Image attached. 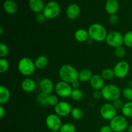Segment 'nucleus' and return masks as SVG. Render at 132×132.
<instances>
[{
  "mask_svg": "<svg viewBox=\"0 0 132 132\" xmlns=\"http://www.w3.org/2000/svg\"><path fill=\"white\" fill-rule=\"evenodd\" d=\"M76 126L70 122L63 124L59 130V132H76Z\"/></svg>",
  "mask_w": 132,
  "mask_h": 132,
  "instance_id": "obj_25",
  "label": "nucleus"
},
{
  "mask_svg": "<svg viewBox=\"0 0 132 132\" xmlns=\"http://www.w3.org/2000/svg\"><path fill=\"white\" fill-rule=\"evenodd\" d=\"M127 130L128 132H132V125H130L128 126Z\"/></svg>",
  "mask_w": 132,
  "mask_h": 132,
  "instance_id": "obj_43",
  "label": "nucleus"
},
{
  "mask_svg": "<svg viewBox=\"0 0 132 132\" xmlns=\"http://www.w3.org/2000/svg\"><path fill=\"white\" fill-rule=\"evenodd\" d=\"M79 86H80V83L79 82L78 80L75 81V82H73V83H72V86L73 89H78L79 87Z\"/></svg>",
  "mask_w": 132,
  "mask_h": 132,
  "instance_id": "obj_42",
  "label": "nucleus"
},
{
  "mask_svg": "<svg viewBox=\"0 0 132 132\" xmlns=\"http://www.w3.org/2000/svg\"><path fill=\"white\" fill-rule=\"evenodd\" d=\"M110 126L114 132H122L128 126V121L124 116H116L110 122Z\"/></svg>",
  "mask_w": 132,
  "mask_h": 132,
  "instance_id": "obj_5",
  "label": "nucleus"
},
{
  "mask_svg": "<svg viewBox=\"0 0 132 132\" xmlns=\"http://www.w3.org/2000/svg\"><path fill=\"white\" fill-rule=\"evenodd\" d=\"M72 110V106L66 101H61L54 106L55 114L61 117H65L71 113Z\"/></svg>",
  "mask_w": 132,
  "mask_h": 132,
  "instance_id": "obj_12",
  "label": "nucleus"
},
{
  "mask_svg": "<svg viewBox=\"0 0 132 132\" xmlns=\"http://www.w3.org/2000/svg\"><path fill=\"white\" fill-rule=\"evenodd\" d=\"M60 12V6L55 1H50L45 6L43 14L47 19L55 18Z\"/></svg>",
  "mask_w": 132,
  "mask_h": 132,
  "instance_id": "obj_7",
  "label": "nucleus"
},
{
  "mask_svg": "<svg viewBox=\"0 0 132 132\" xmlns=\"http://www.w3.org/2000/svg\"><path fill=\"white\" fill-rule=\"evenodd\" d=\"M39 87L41 92L46 95L52 94L54 88V84L51 79L48 78H43L41 80Z\"/></svg>",
  "mask_w": 132,
  "mask_h": 132,
  "instance_id": "obj_13",
  "label": "nucleus"
},
{
  "mask_svg": "<svg viewBox=\"0 0 132 132\" xmlns=\"http://www.w3.org/2000/svg\"><path fill=\"white\" fill-rule=\"evenodd\" d=\"M101 76L104 79L110 80L112 79L115 76L113 70L110 69V68H106L104 70H103L101 73Z\"/></svg>",
  "mask_w": 132,
  "mask_h": 132,
  "instance_id": "obj_28",
  "label": "nucleus"
},
{
  "mask_svg": "<svg viewBox=\"0 0 132 132\" xmlns=\"http://www.w3.org/2000/svg\"><path fill=\"white\" fill-rule=\"evenodd\" d=\"M48 63V59L45 55H39L36 59L34 61L36 68L37 69H43L47 67Z\"/></svg>",
  "mask_w": 132,
  "mask_h": 132,
  "instance_id": "obj_23",
  "label": "nucleus"
},
{
  "mask_svg": "<svg viewBox=\"0 0 132 132\" xmlns=\"http://www.w3.org/2000/svg\"><path fill=\"white\" fill-rule=\"evenodd\" d=\"M122 94L125 99L128 100L129 101H132V88L126 87L122 90Z\"/></svg>",
  "mask_w": 132,
  "mask_h": 132,
  "instance_id": "obj_34",
  "label": "nucleus"
},
{
  "mask_svg": "<svg viewBox=\"0 0 132 132\" xmlns=\"http://www.w3.org/2000/svg\"><path fill=\"white\" fill-rule=\"evenodd\" d=\"M72 116L73 118L76 120H80L83 117L84 113L82 109L80 108H72V112H71Z\"/></svg>",
  "mask_w": 132,
  "mask_h": 132,
  "instance_id": "obj_26",
  "label": "nucleus"
},
{
  "mask_svg": "<svg viewBox=\"0 0 132 132\" xmlns=\"http://www.w3.org/2000/svg\"><path fill=\"white\" fill-rule=\"evenodd\" d=\"M74 36L77 41L81 43L88 41V38L90 37L88 32L85 29H82V28L77 30L75 32Z\"/></svg>",
  "mask_w": 132,
  "mask_h": 132,
  "instance_id": "obj_20",
  "label": "nucleus"
},
{
  "mask_svg": "<svg viewBox=\"0 0 132 132\" xmlns=\"http://www.w3.org/2000/svg\"><path fill=\"white\" fill-rule=\"evenodd\" d=\"M28 4L31 10L37 14L43 11L45 8V5L42 0H30Z\"/></svg>",
  "mask_w": 132,
  "mask_h": 132,
  "instance_id": "obj_18",
  "label": "nucleus"
},
{
  "mask_svg": "<svg viewBox=\"0 0 132 132\" xmlns=\"http://www.w3.org/2000/svg\"><path fill=\"white\" fill-rule=\"evenodd\" d=\"M46 125L51 131H58L62 126V121L57 114H50L46 119Z\"/></svg>",
  "mask_w": 132,
  "mask_h": 132,
  "instance_id": "obj_10",
  "label": "nucleus"
},
{
  "mask_svg": "<svg viewBox=\"0 0 132 132\" xmlns=\"http://www.w3.org/2000/svg\"><path fill=\"white\" fill-rule=\"evenodd\" d=\"M121 111L125 117H132V101H129L125 103Z\"/></svg>",
  "mask_w": 132,
  "mask_h": 132,
  "instance_id": "obj_24",
  "label": "nucleus"
},
{
  "mask_svg": "<svg viewBox=\"0 0 132 132\" xmlns=\"http://www.w3.org/2000/svg\"><path fill=\"white\" fill-rule=\"evenodd\" d=\"M59 75L61 79L68 83H73L78 80L79 72L75 67L70 64H64L60 68Z\"/></svg>",
  "mask_w": 132,
  "mask_h": 132,
  "instance_id": "obj_1",
  "label": "nucleus"
},
{
  "mask_svg": "<svg viewBox=\"0 0 132 132\" xmlns=\"http://www.w3.org/2000/svg\"><path fill=\"white\" fill-rule=\"evenodd\" d=\"M84 96L83 92L80 89H73L72 94H71V97L74 101H81L82 99Z\"/></svg>",
  "mask_w": 132,
  "mask_h": 132,
  "instance_id": "obj_27",
  "label": "nucleus"
},
{
  "mask_svg": "<svg viewBox=\"0 0 132 132\" xmlns=\"http://www.w3.org/2000/svg\"><path fill=\"white\" fill-rule=\"evenodd\" d=\"M3 31H4L3 27L2 25H1L0 26V34L2 35L3 33Z\"/></svg>",
  "mask_w": 132,
  "mask_h": 132,
  "instance_id": "obj_44",
  "label": "nucleus"
},
{
  "mask_svg": "<svg viewBox=\"0 0 132 132\" xmlns=\"http://www.w3.org/2000/svg\"><path fill=\"white\" fill-rule=\"evenodd\" d=\"M92 72L89 69H83L81 70L79 72L78 75V81L81 82H86L87 81H90L91 78L92 77Z\"/></svg>",
  "mask_w": 132,
  "mask_h": 132,
  "instance_id": "obj_22",
  "label": "nucleus"
},
{
  "mask_svg": "<svg viewBox=\"0 0 132 132\" xmlns=\"http://www.w3.org/2000/svg\"><path fill=\"white\" fill-rule=\"evenodd\" d=\"M90 82L91 86L95 90H101L104 86V79L99 75H93Z\"/></svg>",
  "mask_w": 132,
  "mask_h": 132,
  "instance_id": "obj_14",
  "label": "nucleus"
},
{
  "mask_svg": "<svg viewBox=\"0 0 132 132\" xmlns=\"http://www.w3.org/2000/svg\"><path fill=\"white\" fill-rule=\"evenodd\" d=\"M88 32L90 38L97 42H102L106 40L108 35L105 27L99 23H94L92 24L89 27Z\"/></svg>",
  "mask_w": 132,
  "mask_h": 132,
  "instance_id": "obj_2",
  "label": "nucleus"
},
{
  "mask_svg": "<svg viewBox=\"0 0 132 132\" xmlns=\"http://www.w3.org/2000/svg\"><path fill=\"white\" fill-rule=\"evenodd\" d=\"M58 103H59V100H58V98L56 95H54V94H50V95H47V97H46L47 104L52 106H55Z\"/></svg>",
  "mask_w": 132,
  "mask_h": 132,
  "instance_id": "obj_29",
  "label": "nucleus"
},
{
  "mask_svg": "<svg viewBox=\"0 0 132 132\" xmlns=\"http://www.w3.org/2000/svg\"><path fill=\"white\" fill-rule=\"evenodd\" d=\"M10 98V92L5 86H0V104H4L7 103Z\"/></svg>",
  "mask_w": 132,
  "mask_h": 132,
  "instance_id": "obj_21",
  "label": "nucleus"
},
{
  "mask_svg": "<svg viewBox=\"0 0 132 132\" xmlns=\"http://www.w3.org/2000/svg\"><path fill=\"white\" fill-rule=\"evenodd\" d=\"M9 53V47L6 44L1 43H0V57L1 58H5Z\"/></svg>",
  "mask_w": 132,
  "mask_h": 132,
  "instance_id": "obj_32",
  "label": "nucleus"
},
{
  "mask_svg": "<svg viewBox=\"0 0 132 132\" xmlns=\"http://www.w3.org/2000/svg\"><path fill=\"white\" fill-rule=\"evenodd\" d=\"M9 68V63L5 58L0 59V73H3L8 70Z\"/></svg>",
  "mask_w": 132,
  "mask_h": 132,
  "instance_id": "obj_31",
  "label": "nucleus"
},
{
  "mask_svg": "<svg viewBox=\"0 0 132 132\" xmlns=\"http://www.w3.org/2000/svg\"><path fill=\"white\" fill-rule=\"evenodd\" d=\"M22 89L26 92H32L36 89V82L30 78H26L21 84Z\"/></svg>",
  "mask_w": 132,
  "mask_h": 132,
  "instance_id": "obj_16",
  "label": "nucleus"
},
{
  "mask_svg": "<svg viewBox=\"0 0 132 132\" xmlns=\"http://www.w3.org/2000/svg\"><path fill=\"white\" fill-rule=\"evenodd\" d=\"M47 95H46V94H44L43 92L39 94V95L37 96V102L39 103V104H40L41 105L47 104V103H46V97H47Z\"/></svg>",
  "mask_w": 132,
  "mask_h": 132,
  "instance_id": "obj_35",
  "label": "nucleus"
},
{
  "mask_svg": "<svg viewBox=\"0 0 132 132\" xmlns=\"http://www.w3.org/2000/svg\"><path fill=\"white\" fill-rule=\"evenodd\" d=\"M46 19V17L44 15V14L43 13H38L36 15V20L38 23H43L44 21Z\"/></svg>",
  "mask_w": 132,
  "mask_h": 132,
  "instance_id": "obj_37",
  "label": "nucleus"
},
{
  "mask_svg": "<svg viewBox=\"0 0 132 132\" xmlns=\"http://www.w3.org/2000/svg\"><path fill=\"white\" fill-rule=\"evenodd\" d=\"M93 97L95 99L99 100L103 97V94H102L101 91L100 90H95L94 93H93Z\"/></svg>",
  "mask_w": 132,
  "mask_h": 132,
  "instance_id": "obj_39",
  "label": "nucleus"
},
{
  "mask_svg": "<svg viewBox=\"0 0 132 132\" xmlns=\"http://www.w3.org/2000/svg\"><path fill=\"white\" fill-rule=\"evenodd\" d=\"M55 90L57 94L59 97L63 98H67L71 96L73 89L70 83L61 81L56 84L55 86Z\"/></svg>",
  "mask_w": 132,
  "mask_h": 132,
  "instance_id": "obj_8",
  "label": "nucleus"
},
{
  "mask_svg": "<svg viewBox=\"0 0 132 132\" xmlns=\"http://www.w3.org/2000/svg\"><path fill=\"white\" fill-rule=\"evenodd\" d=\"M5 114V110L2 104H0V118L2 119Z\"/></svg>",
  "mask_w": 132,
  "mask_h": 132,
  "instance_id": "obj_41",
  "label": "nucleus"
},
{
  "mask_svg": "<svg viewBox=\"0 0 132 132\" xmlns=\"http://www.w3.org/2000/svg\"><path fill=\"white\" fill-rule=\"evenodd\" d=\"M18 70L23 76H29L33 74L36 70L34 62L29 57H23L19 60L18 65Z\"/></svg>",
  "mask_w": 132,
  "mask_h": 132,
  "instance_id": "obj_4",
  "label": "nucleus"
},
{
  "mask_svg": "<svg viewBox=\"0 0 132 132\" xmlns=\"http://www.w3.org/2000/svg\"><path fill=\"white\" fill-rule=\"evenodd\" d=\"M114 52L116 57L119 58L124 57L125 56V55H126V50H125V48L122 46L116 48L114 50Z\"/></svg>",
  "mask_w": 132,
  "mask_h": 132,
  "instance_id": "obj_33",
  "label": "nucleus"
},
{
  "mask_svg": "<svg viewBox=\"0 0 132 132\" xmlns=\"http://www.w3.org/2000/svg\"><path fill=\"white\" fill-rule=\"evenodd\" d=\"M80 12H81V10H80L79 6L75 3L70 4L67 7V11H66L67 17L70 19H75L78 18Z\"/></svg>",
  "mask_w": 132,
  "mask_h": 132,
  "instance_id": "obj_15",
  "label": "nucleus"
},
{
  "mask_svg": "<svg viewBox=\"0 0 132 132\" xmlns=\"http://www.w3.org/2000/svg\"><path fill=\"white\" fill-rule=\"evenodd\" d=\"M124 103L123 102H122V101L120 100L119 99H117V100L114 101L113 103V105L114 106L115 108H116L117 110H122V107H123L124 106Z\"/></svg>",
  "mask_w": 132,
  "mask_h": 132,
  "instance_id": "obj_36",
  "label": "nucleus"
},
{
  "mask_svg": "<svg viewBox=\"0 0 132 132\" xmlns=\"http://www.w3.org/2000/svg\"><path fill=\"white\" fill-rule=\"evenodd\" d=\"M113 131L112 130V128L110 127V126H103L100 129V131L99 132H113Z\"/></svg>",
  "mask_w": 132,
  "mask_h": 132,
  "instance_id": "obj_40",
  "label": "nucleus"
},
{
  "mask_svg": "<svg viewBox=\"0 0 132 132\" xmlns=\"http://www.w3.org/2000/svg\"><path fill=\"white\" fill-rule=\"evenodd\" d=\"M106 11L110 15L116 14L118 11L119 2L117 0H108L105 5Z\"/></svg>",
  "mask_w": 132,
  "mask_h": 132,
  "instance_id": "obj_17",
  "label": "nucleus"
},
{
  "mask_svg": "<svg viewBox=\"0 0 132 132\" xmlns=\"http://www.w3.org/2000/svg\"><path fill=\"white\" fill-rule=\"evenodd\" d=\"M100 113L103 119L110 121L117 116V109L115 108L113 104L106 103L101 108Z\"/></svg>",
  "mask_w": 132,
  "mask_h": 132,
  "instance_id": "obj_11",
  "label": "nucleus"
},
{
  "mask_svg": "<svg viewBox=\"0 0 132 132\" xmlns=\"http://www.w3.org/2000/svg\"><path fill=\"white\" fill-rule=\"evenodd\" d=\"M110 21L112 24H117L119 22V18L116 14L111 15L110 17Z\"/></svg>",
  "mask_w": 132,
  "mask_h": 132,
  "instance_id": "obj_38",
  "label": "nucleus"
},
{
  "mask_svg": "<svg viewBox=\"0 0 132 132\" xmlns=\"http://www.w3.org/2000/svg\"><path fill=\"white\" fill-rule=\"evenodd\" d=\"M51 132H59V131H52Z\"/></svg>",
  "mask_w": 132,
  "mask_h": 132,
  "instance_id": "obj_45",
  "label": "nucleus"
},
{
  "mask_svg": "<svg viewBox=\"0 0 132 132\" xmlns=\"http://www.w3.org/2000/svg\"><path fill=\"white\" fill-rule=\"evenodd\" d=\"M103 97L108 101H114L119 99L121 95V90L117 86L113 84L105 85L101 90Z\"/></svg>",
  "mask_w": 132,
  "mask_h": 132,
  "instance_id": "obj_3",
  "label": "nucleus"
},
{
  "mask_svg": "<svg viewBox=\"0 0 132 132\" xmlns=\"http://www.w3.org/2000/svg\"><path fill=\"white\" fill-rule=\"evenodd\" d=\"M130 70V65L127 61H121L117 63L113 68L115 76L117 78L122 79L126 77Z\"/></svg>",
  "mask_w": 132,
  "mask_h": 132,
  "instance_id": "obj_9",
  "label": "nucleus"
},
{
  "mask_svg": "<svg viewBox=\"0 0 132 132\" xmlns=\"http://www.w3.org/2000/svg\"><path fill=\"white\" fill-rule=\"evenodd\" d=\"M105 41L108 46L116 48L119 46H122V44L124 43V36H122V34L120 32L113 31L108 34Z\"/></svg>",
  "mask_w": 132,
  "mask_h": 132,
  "instance_id": "obj_6",
  "label": "nucleus"
},
{
  "mask_svg": "<svg viewBox=\"0 0 132 132\" xmlns=\"http://www.w3.org/2000/svg\"><path fill=\"white\" fill-rule=\"evenodd\" d=\"M4 10L9 14H14L18 10L17 4L12 0H6L3 4Z\"/></svg>",
  "mask_w": 132,
  "mask_h": 132,
  "instance_id": "obj_19",
  "label": "nucleus"
},
{
  "mask_svg": "<svg viewBox=\"0 0 132 132\" xmlns=\"http://www.w3.org/2000/svg\"><path fill=\"white\" fill-rule=\"evenodd\" d=\"M124 44L128 47L132 48V30L128 31L125 34Z\"/></svg>",
  "mask_w": 132,
  "mask_h": 132,
  "instance_id": "obj_30",
  "label": "nucleus"
}]
</instances>
